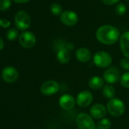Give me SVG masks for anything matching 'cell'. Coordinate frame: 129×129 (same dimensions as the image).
<instances>
[{
    "instance_id": "25",
    "label": "cell",
    "mask_w": 129,
    "mask_h": 129,
    "mask_svg": "<svg viewBox=\"0 0 129 129\" xmlns=\"http://www.w3.org/2000/svg\"><path fill=\"white\" fill-rule=\"evenodd\" d=\"M120 67L125 70H129V58H123L120 60Z\"/></svg>"
},
{
    "instance_id": "22",
    "label": "cell",
    "mask_w": 129,
    "mask_h": 129,
    "mask_svg": "<svg viewBox=\"0 0 129 129\" xmlns=\"http://www.w3.org/2000/svg\"><path fill=\"white\" fill-rule=\"evenodd\" d=\"M115 11H116V14H118L119 16H122V15L125 14V13L127 11V8L124 3H119L116 6Z\"/></svg>"
},
{
    "instance_id": "4",
    "label": "cell",
    "mask_w": 129,
    "mask_h": 129,
    "mask_svg": "<svg viewBox=\"0 0 129 129\" xmlns=\"http://www.w3.org/2000/svg\"><path fill=\"white\" fill-rule=\"evenodd\" d=\"M94 63L100 68H108L113 63V57L106 51H97L93 57Z\"/></svg>"
},
{
    "instance_id": "28",
    "label": "cell",
    "mask_w": 129,
    "mask_h": 129,
    "mask_svg": "<svg viewBox=\"0 0 129 129\" xmlns=\"http://www.w3.org/2000/svg\"><path fill=\"white\" fill-rule=\"evenodd\" d=\"M14 2L16 3H18V4H23V3H26V2H30V0H13Z\"/></svg>"
},
{
    "instance_id": "15",
    "label": "cell",
    "mask_w": 129,
    "mask_h": 129,
    "mask_svg": "<svg viewBox=\"0 0 129 129\" xmlns=\"http://www.w3.org/2000/svg\"><path fill=\"white\" fill-rule=\"evenodd\" d=\"M120 48L122 54L127 58H129V31L125 32L120 36Z\"/></svg>"
},
{
    "instance_id": "17",
    "label": "cell",
    "mask_w": 129,
    "mask_h": 129,
    "mask_svg": "<svg viewBox=\"0 0 129 129\" xmlns=\"http://www.w3.org/2000/svg\"><path fill=\"white\" fill-rule=\"evenodd\" d=\"M88 85L90 88L94 90H98L104 86V79L100 76H93L90 79L88 82Z\"/></svg>"
},
{
    "instance_id": "19",
    "label": "cell",
    "mask_w": 129,
    "mask_h": 129,
    "mask_svg": "<svg viewBox=\"0 0 129 129\" xmlns=\"http://www.w3.org/2000/svg\"><path fill=\"white\" fill-rule=\"evenodd\" d=\"M50 11L53 15H59L62 14V7L59 3H52L50 6Z\"/></svg>"
},
{
    "instance_id": "6",
    "label": "cell",
    "mask_w": 129,
    "mask_h": 129,
    "mask_svg": "<svg viewBox=\"0 0 129 129\" xmlns=\"http://www.w3.org/2000/svg\"><path fill=\"white\" fill-rule=\"evenodd\" d=\"M19 43L24 48H32L36 43L35 35L30 31H24L19 36Z\"/></svg>"
},
{
    "instance_id": "14",
    "label": "cell",
    "mask_w": 129,
    "mask_h": 129,
    "mask_svg": "<svg viewBox=\"0 0 129 129\" xmlns=\"http://www.w3.org/2000/svg\"><path fill=\"white\" fill-rule=\"evenodd\" d=\"M75 56L78 60L81 63H87L90 60L92 57L91 52L86 48H80L75 52Z\"/></svg>"
},
{
    "instance_id": "21",
    "label": "cell",
    "mask_w": 129,
    "mask_h": 129,
    "mask_svg": "<svg viewBox=\"0 0 129 129\" xmlns=\"http://www.w3.org/2000/svg\"><path fill=\"white\" fill-rule=\"evenodd\" d=\"M112 122L111 121L107 119V118H103L102 119L97 125V128L98 129H109L111 127Z\"/></svg>"
},
{
    "instance_id": "27",
    "label": "cell",
    "mask_w": 129,
    "mask_h": 129,
    "mask_svg": "<svg viewBox=\"0 0 129 129\" xmlns=\"http://www.w3.org/2000/svg\"><path fill=\"white\" fill-rule=\"evenodd\" d=\"M101 1L106 5H113L118 3L120 0H101Z\"/></svg>"
},
{
    "instance_id": "20",
    "label": "cell",
    "mask_w": 129,
    "mask_h": 129,
    "mask_svg": "<svg viewBox=\"0 0 129 129\" xmlns=\"http://www.w3.org/2000/svg\"><path fill=\"white\" fill-rule=\"evenodd\" d=\"M6 37L9 41H14L18 37V31L15 28H11L7 31Z\"/></svg>"
},
{
    "instance_id": "9",
    "label": "cell",
    "mask_w": 129,
    "mask_h": 129,
    "mask_svg": "<svg viewBox=\"0 0 129 129\" xmlns=\"http://www.w3.org/2000/svg\"><path fill=\"white\" fill-rule=\"evenodd\" d=\"M61 22L68 26H75L78 21V16L76 12L71 10L65 11L62 13L60 16Z\"/></svg>"
},
{
    "instance_id": "16",
    "label": "cell",
    "mask_w": 129,
    "mask_h": 129,
    "mask_svg": "<svg viewBox=\"0 0 129 129\" xmlns=\"http://www.w3.org/2000/svg\"><path fill=\"white\" fill-rule=\"evenodd\" d=\"M56 58L58 61L62 64H65L68 63L71 59V54L69 50L66 48H61L57 52Z\"/></svg>"
},
{
    "instance_id": "7",
    "label": "cell",
    "mask_w": 129,
    "mask_h": 129,
    "mask_svg": "<svg viewBox=\"0 0 129 129\" xmlns=\"http://www.w3.org/2000/svg\"><path fill=\"white\" fill-rule=\"evenodd\" d=\"M121 78L120 70L116 67H108L103 73V79L109 84L117 83Z\"/></svg>"
},
{
    "instance_id": "29",
    "label": "cell",
    "mask_w": 129,
    "mask_h": 129,
    "mask_svg": "<svg viewBox=\"0 0 129 129\" xmlns=\"http://www.w3.org/2000/svg\"><path fill=\"white\" fill-rule=\"evenodd\" d=\"M4 45H5V44H4V42H3L2 39L0 37V51L3 49V48H4Z\"/></svg>"
},
{
    "instance_id": "11",
    "label": "cell",
    "mask_w": 129,
    "mask_h": 129,
    "mask_svg": "<svg viewBox=\"0 0 129 129\" xmlns=\"http://www.w3.org/2000/svg\"><path fill=\"white\" fill-rule=\"evenodd\" d=\"M2 77L5 82L8 83H14L18 78V72L13 67H7L4 68L2 72Z\"/></svg>"
},
{
    "instance_id": "3",
    "label": "cell",
    "mask_w": 129,
    "mask_h": 129,
    "mask_svg": "<svg viewBox=\"0 0 129 129\" xmlns=\"http://www.w3.org/2000/svg\"><path fill=\"white\" fill-rule=\"evenodd\" d=\"M31 23L30 14L25 11H19L14 16V24L17 29L24 31L27 29Z\"/></svg>"
},
{
    "instance_id": "1",
    "label": "cell",
    "mask_w": 129,
    "mask_h": 129,
    "mask_svg": "<svg viewBox=\"0 0 129 129\" xmlns=\"http://www.w3.org/2000/svg\"><path fill=\"white\" fill-rule=\"evenodd\" d=\"M119 29L112 25H103L99 27L96 32L97 39L102 44L110 45L115 44L120 39Z\"/></svg>"
},
{
    "instance_id": "26",
    "label": "cell",
    "mask_w": 129,
    "mask_h": 129,
    "mask_svg": "<svg viewBox=\"0 0 129 129\" xmlns=\"http://www.w3.org/2000/svg\"><path fill=\"white\" fill-rule=\"evenodd\" d=\"M10 21L6 18H0V26L2 28H8L10 26Z\"/></svg>"
},
{
    "instance_id": "5",
    "label": "cell",
    "mask_w": 129,
    "mask_h": 129,
    "mask_svg": "<svg viewBox=\"0 0 129 129\" xmlns=\"http://www.w3.org/2000/svg\"><path fill=\"white\" fill-rule=\"evenodd\" d=\"M76 125L78 129L96 128V124L92 116L85 113H81L77 116Z\"/></svg>"
},
{
    "instance_id": "23",
    "label": "cell",
    "mask_w": 129,
    "mask_h": 129,
    "mask_svg": "<svg viewBox=\"0 0 129 129\" xmlns=\"http://www.w3.org/2000/svg\"><path fill=\"white\" fill-rule=\"evenodd\" d=\"M120 84L122 87L129 88V72H126L120 78Z\"/></svg>"
},
{
    "instance_id": "10",
    "label": "cell",
    "mask_w": 129,
    "mask_h": 129,
    "mask_svg": "<svg viewBox=\"0 0 129 129\" xmlns=\"http://www.w3.org/2000/svg\"><path fill=\"white\" fill-rule=\"evenodd\" d=\"M94 101V96L90 91L85 90L81 91L76 98V104L81 107L90 106Z\"/></svg>"
},
{
    "instance_id": "2",
    "label": "cell",
    "mask_w": 129,
    "mask_h": 129,
    "mask_svg": "<svg viewBox=\"0 0 129 129\" xmlns=\"http://www.w3.org/2000/svg\"><path fill=\"white\" fill-rule=\"evenodd\" d=\"M106 110L111 116L119 117L124 114L125 111V105L119 98H113L107 102Z\"/></svg>"
},
{
    "instance_id": "24",
    "label": "cell",
    "mask_w": 129,
    "mask_h": 129,
    "mask_svg": "<svg viewBox=\"0 0 129 129\" xmlns=\"http://www.w3.org/2000/svg\"><path fill=\"white\" fill-rule=\"evenodd\" d=\"M11 5V0H0V11L8 10Z\"/></svg>"
},
{
    "instance_id": "8",
    "label": "cell",
    "mask_w": 129,
    "mask_h": 129,
    "mask_svg": "<svg viewBox=\"0 0 129 129\" xmlns=\"http://www.w3.org/2000/svg\"><path fill=\"white\" fill-rule=\"evenodd\" d=\"M60 88L58 82L55 80H47L43 82L40 87V91L43 95L50 96L56 94Z\"/></svg>"
},
{
    "instance_id": "18",
    "label": "cell",
    "mask_w": 129,
    "mask_h": 129,
    "mask_svg": "<svg viewBox=\"0 0 129 129\" xmlns=\"http://www.w3.org/2000/svg\"><path fill=\"white\" fill-rule=\"evenodd\" d=\"M103 94L107 99H112L116 95V90L111 85H106L103 88Z\"/></svg>"
},
{
    "instance_id": "13",
    "label": "cell",
    "mask_w": 129,
    "mask_h": 129,
    "mask_svg": "<svg viewBox=\"0 0 129 129\" xmlns=\"http://www.w3.org/2000/svg\"><path fill=\"white\" fill-rule=\"evenodd\" d=\"M106 107L102 104H96L90 109V115L95 119H102L106 115Z\"/></svg>"
},
{
    "instance_id": "12",
    "label": "cell",
    "mask_w": 129,
    "mask_h": 129,
    "mask_svg": "<svg viewBox=\"0 0 129 129\" xmlns=\"http://www.w3.org/2000/svg\"><path fill=\"white\" fill-rule=\"evenodd\" d=\"M76 103V100L71 94H65L60 97L59 101V107L64 110H70L74 108Z\"/></svg>"
}]
</instances>
